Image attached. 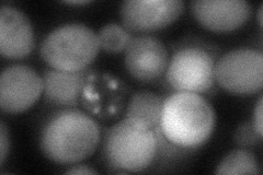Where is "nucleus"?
<instances>
[{"label": "nucleus", "instance_id": "1", "mask_svg": "<svg viewBox=\"0 0 263 175\" xmlns=\"http://www.w3.org/2000/svg\"><path fill=\"white\" fill-rule=\"evenodd\" d=\"M101 131L91 116L78 108H66L45 121L40 132V148L55 163L73 164L91 155Z\"/></svg>", "mask_w": 263, "mask_h": 175}, {"label": "nucleus", "instance_id": "2", "mask_svg": "<svg viewBox=\"0 0 263 175\" xmlns=\"http://www.w3.org/2000/svg\"><path fill=\"white\" fill-rule=\"evenodd\" d=\"M215 111L200 93L176 91L164 98L160 126L166 138L179 147L197 149L213 134Z\"/></svg>", "mask_w": 263, "mask_h": 175}, {"label": "nucleus", "instance_id": "3", "mask_svg": "<svg viewBox=\"0 0 263 175\" xmlns=\"http://www.w3.org/2000/svg\"><path fill=\"white\" fill-rule=\"evenodd\" d=\"M103 153L106 162L121 172H141L154 163L157 138L139 119L125 118L105 132Z\"/></svg>", "mask_w": 263, "mask_h": 175}, {"label": "nucleus", "instance_id": "4", "mask_svg": "<svg viewBox=\"0 0 263 175\" xmlns=\"http://www.w3.org/2000/svg\"><path fill=\"white\" fill-rule=\"evenodd\" d=\"M100 51L98 34L84 23L71 22L54 29L43 40L40 54L52 68L65 71L87 69Z\"/></svg>", "mask_w": 263, "mask_h": 175}, {"label": "nucleus", "instance_id": "5", "mask_svg": "<svg viewBox=\"0 0 263 175\" xmlns=\"http://www.w3.org/2000/svg\"><path fill=\"white\" fill-rule=\"evenodd\" d=\"M214 76L224 90L235 94H253L263 86V55L258 49H232L215 63Z\"/></svg>", "mask_w": 263, "mask_h": 175}, {"label": "nucleus", "instance_id": "6", "mask_svg": "<svg viewBox=\"0 0 263 175\" xmlns=\"http://www.w3.org/2000/svg\"><path fill=\"white\" fill-rule=\"evenodd\" d=\"M215 62L199 46H185L172 55L166 70L168 85L175 91L204 93L213 88Z\"/></svg>", "mask_w": 263, "mask_h": 175}, {"label": "nucleus", "instance_id": "7", "mask_svg": "<svg viewBox=\"0 0 263 175\" xmlns=\"http://www.w3.org/2000/svg\"><path fill=\"white\" fill-rule=\"evenodd\" d=\"M43 91V78L27 65H11L0 76V107L6 113L27 111Z\"/></svg>", "mask_w": 263, "mask_h": 175}, {"label": "nucleus", "instance_id": "8", "mask_svg": "<svg viewBox=\"0 0 263 175\" xmlns=\"http://www.w3.org/2000/svg\"><path fill=\"white\" fill-rule=\"evenodd\" d=\"M184 10L181 0H125L121 4V21L128 31L152 32L168 27Z\"/></svg>", "mask_w": 263, "mask_h": 175}, {"label": "nucleus", "instance_id": "9", "mask_svg": "<svg viewBox=\"0 0 263 175\" xmlns=\"http://www.w3.org/2000/svg\"><path fill=\"white\" fill-rule=\"evenodd\" d=\"M124 64L132 77L138 81L149 82L159 78L167 70L168 49L155 36H135L125 48Z\"/></svg>", "mask_w": 263, "mask_h": 175}, {"label": "nucleus", "instance_id": "10", "mask_svg": "<svg viewBox=\"0 0 263 175\" xmlns=\"http://www.w3.org/2000/svg\"><path fill=\"white\" fill-rule=\"evenodd\" d=\"M252 7L247 0H194L191 11L205 29L229 32L240 28L250 18Z\"/></svg>", "mask_w": 263, "mask_h": 175}, {"label": "nucleus", "instance_id": "11", "mask_svg": "<svg viewBox=\"0 0 263 175\" xmlns=\"http://www.w3.org/2000/svg\"><path fill=\"white\" fill-rule=\"evenodd\" d=\"M126 89L124 83L110 74L90 71L81 101L88 111L103 119L113 118L124 106Z\"/></svg>", "mask_w": 263, "mask_h": 175}, {"label": "nucleus", "instance_id": "12", "mask_svg": "<svg viewBox=\"0 0 263 175\" xmlns=\"http://www.w3.org/2000/svg\"><path fill=\"white\" fill-rule=\"evenodd\" d=\"M34 47V33L26 13L3 5L0 9V53L9 60L27 57Z\"/></svg>", "mask_w": 263, "mask_h": 175}, {"label": "nucleus", "instance_id": "13", "mask_svg": "<svg viewBox=\"0 0 263 175\" xmlns=\"http://www.w3.org/2000/svg\"><path fill=\"white\" fill-rule=\"evenodd\" d=\"M90 71H65L46 69L43 73V91L46 101L60 106H75L79 103Z\"/></svg>", "mask_w": 263, "mask_h": 175}, {"label": "nucleus", "instance_id": "14", "mask_svg": "<svg viewBox=\"0 0 263 175\" xmlns=\"http://www.w3.org/2000/svg\"><path fill=\"white\" fill-rule=\"evenodd\" d=\"M164 98L152 91H137L130 95L125 118H134L144 121L152 129L160 126V116Z\"/></svg>", "mask_w": 263, "mask_h": 175}, {"label": "nucleus", "instance_id": "15", "mask_svg": "<svg viewBox=\"0 0 263 175\" xmlns=\"http://www.w3.org/2000/svg\"><path fill=\"white\" fill-rule=\"evenodd\" d=\"M216 174H259L260 166L254 155L249 150L236 149L229 152L219 162L215 170Z\"/></svg>", "mask_w": 263, "mask_h": 175}, {"label": "nucleus", "instance_id": "16", "mask_svg": "<svg viewBox=\"0 0 263 175\" xmlns=\"http://www.w3.org/2000/svg\"><path fill=\"white\" fill-rule=\"evenodd\" d=\"M100 48L108 53H120L125 51L133 36L130 32L122 24L108 23L103 26L98 33Z\"/></svg>", "mask_w": 263, "mask_h": 175}, {"label": "nucleus", "instance_id": "17", "mask_svg": "<svg viewBox=\"0 0 263 175\" xmlns=\"http://www.w3.org/2000/svg\"><path fill=\"white\" fill-rule=\"evenodd\" d=\"M234 139L237 145L246 148L257 146L262 138L258 135L251 122H245L237 127Z\"/></svg>", "mask_w": 263, "mask_h": 175}, {"label": "nucleus", "instance_id": "18", "mask_svg": "<svg viewBox=\"0 0 263 175\" xmlns=\"http://www.w3.org/2000/svg\"><path fill=\"white\" fill-rule=\"evenodd\" d=\"M10 150V137L9 131L6 126L5 122L0 124V164H4L8 152Z\"/></svg>", "mask_w": 263, "mask_h": 175}, {"label": "nucleus", "instance_id": "19", "mask_svg": "<svg viewBox=\"0 0 263 175\" xmlns=\"http://www.w3.org/2000/svg\"><path fill=\"white\" fill-rule=\"evenodd\" d=\"M263 113V96L261 95L258 100V103L253 110V116H252V125L254 129L258 132V135L262 138L263 136V120H262V114Z\"/></svg>", "mask_w": 263, "mask_h": 175}, {"label": "nucleus", "instance_id": "20", "mask_svg": "<svg viewBox=\"0 0 263 175\" xmlns=\"http://www.w3.org/2000/svg\"><path fill=\"white\" fill-rule=\"evenodd\" d=\"M66 174H97L98 172L88 165H76L66 170Z\"/></svg>", "mask_w": 263, "mask_h": 175}, {"label": "nucleus", "instance_id": "21", "mask_svg": "<svg viewBox=\"0 0 263 175\" xmlns=\"http://www.w3.org/2000/svg\"><path fill=\"white\" fill-rule=\"evenodd\" d=\"M64 3L67 5H86V4L91 3V0H76V2L70 0V2H64Z\"/></svg>", "mask_w": 263, "mask_h": 175}, {"label": "nucleus", "instance_id": "22", "mask_svg": "<svg viewBox=\"0 0 263 175\" xmlns=\"http://www.w3.org/2000/svg\"><path fill=\"white\" fill-rule=\"evenodd\" d=\"M262 8H263V5L261 4L259 7V10H258V21H259L260 27H262Z\"/></svg>", "mask_w": 263, "mask_h": 175}]
</instances>
